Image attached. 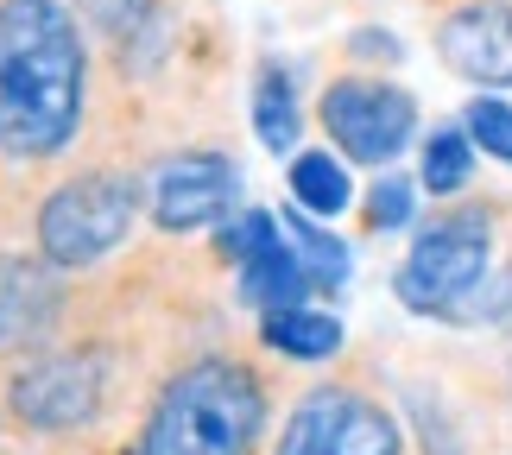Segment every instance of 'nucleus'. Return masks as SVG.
Masks as SVG:
<instances>
[{"label": "nucleus", "mask_w": 512, "mask_h": 455, "mask_svg": "<svg viewBox=\"0 0 512 455\" xmlns=\"http://www.w3.org/2000/svg\"><path fill=\"white\" fill-rule=\"evenodd\" d=\"M146 209L140 177L127 171H83L70 184H57L38 203V260L57 272H83L95 260H108L114 247L133 234Z\"/></svg>", "instance_id": "20e7f679"}, {"label": "nucleus", "mask_w": 512, "mask_h": 455, "mask_svg": "<svg viewBox=\"0 0 512 455\" xmlns=\"http://www.w3.org/2000/svg\"><path fill=\"white\" fill-rule=\"evenodd\" d=\"M57 266H0V342H19V335H38L57 310Z\"/></svg>", "instance_id": "9b49d317"}, {"label": "nucleus", "mask_w": 512, "mask_h": 455, "mask_svg": "<svg viewBox=\"0 0 512 455\" xmlns=\"http://www.w3.org/2000/svg\"><path fill=\"white\" fill-rule=\"evenodd\" d=\"M437 57L475 89H512V0H462L437 19Z\"/></svg>", "instance_id": "9d476101"}, {"label": "nucleus", "mask_w": 512, "mask_h": 455, "mask_svg": "<svg viewBox=\"0 0 512 455\" xmlns=\"http://www.w3.org/2000/svg\"><path fill=\"white\" fill-rule=\"evenodd\" d=\"M317 121L342 158H354V165H392L411 146V133H418V102H411V89L386 83V76H342V83L323 89Z\"/></svg>", "instance_id": "39448f33"}, {"label": "nucleus", "mask_w": 512, "mask_h": 455, "mask_svg": "<svg viewBox=\"0 0 512 455\" xmlns=\"http://www.w3.org/2000/svg\"><path fill=\"white\" fill-rule=\"evenodd\" d=\"M272 455H405V437L380 399L354 386H317L291 405Z\"/></svg>", "instance_id": "0eeeda50"}, {"label": "nucleus", "mask_w": 512, "mask_h": 455, "mask_svg": "<svg viewBox=\"0 0 512 455\" xmlns=\"http://www.w3.org/2000/svg\"><path fill=\"white\" fill-rule=\"evenodd\" d=\"M405 222H411V184H405V177H380V184L367 190V228L392 234Z\"/></svg>", "instance_id": "6ab92c4d"}, {"label": "nucleus", "mask_w": 512, "mask_h": 455, "mask_svg": "<svg viewBox=\"0 0 512 455\" xmlns=\"http://www.w3.org/2000/svg\"><path fill=\"white\" fill-rule=\"evenodd\" d=\"M76 13H83V26L108 32L114 45H127V38H140L152 19H159V7L152 0H76Z\"/></svg>", "instance_id": "a211bd4d"}, {"label": "nucleus", "mask_w": 512, "mask_h": 455, "mask_svg": "<svg viewBox=\"0 0 512 455\" xmlns=\"http://www.w3.org/2000/svg\"><path fill=\"white\" fill-rule=\"evenodd\" d=\"M291 203L317 222H336V215L354 203V177L336 152H298L291 158Z\"/></svg>", "instance_id": "ddd939ff"}, {"label": "nucleus", "mask_w": 512, "mask_h": 455, "mask_svg": "<svg viewBox=\"0 0 512 455\" xmlns=\"http://www.w3.org/2000/svg\"><path fill=\"white\" fill-rule=\"evenodd\" d=\"M266 430V392L253 367L209 354L177 367L146 418L140 455H253Z\"/></svg>", "instance_id": "f03ea898"}, {"label": "nucleus", "mask_w": 512, "mask_h": 455, "mask_svg": "<svg viewBox=\"0 0 512 455\" xmlns=\"http://www.w3.org/2000/svg\"><path fill=\"white\" fill-rule=\"evenodd\" d=\"M234 196H241V171L222 152H177L146 177L152 228H165V234H196V228L228 222Z\"/></svg>", "instance_id": "6e6552de"}, {"label": "nucleus", "mask_w": 512, "mask_h": 455, "mask_svg": "<svg viewBox=\"0 0 512 455\" xmlns=\"http://www.w3.org/2000/svg\"><path fill=\"white\" fill-rule=\"evenodd\" d=\"M279 222H285V234H291V247H298V260H304V272H310V285H317V291H342V285H348V266H354V260H348V247L317 222V215H304L298 203H291Z\"/></svg>", "instance_id": "2eb2a0df"}, {"label": "nucleus", "mask_w": 512, "mask_h": 455, "mask_svg": "<svg viewBox=\"0 0 512 455\" xmlns=\"http://www.w3.org/2000/svg\"><path fill=\"white\" fill-rule=\"evenodd\" d=\"M70 0H0V158H57L89 102V51Z\"/></svg>", "instance_id": "f257e3e1"}, {"label": "nucleus", "mask_w": 512, "mask_h": 455, "mask_svg": "<svg viewBox=\"0 0 512 455\" xmlns=\"http://www.w3.org/2000/svg\"><path fill=\"white\" fill-rule=\"evenodd\" d=\"M253 133H260L266 152H291V146H298V133H304L298 83H291L279 64H266L260 83H253Z\"/></svg>", "instance_id": "4468645a"}, {"label": "nucleus", "mask_w": 512, "mask_h": 455, "mask_svg": "<svg viewBox=\"0 0 512 455\" xmlns=\"http://www.w3.org/2000/svg\"><path fill=\"white\" fill-rule=\"evenodd\" d=\"M487 266H494V215L487 209H456V215H437V222L411 241L392 291H399V304L418 310V316H449V323H462V316H475Z\"/></svg>", "instance_id": "7ed1b4c3"}, {"label": "nucleus", "mask_w": 512, "mask_h": 455, "mask_svg": "<svg viewBox=\"0 0 512 455\" xmlns=\"http://www.w3.org/2000/svg\"><path fill=\"white\" fill-rule=\"evenodd\" d=\"M260 335L272 354H291V361H329V354H342V323L329 310H310V304L266 310Z\"/></svg>", "instance_id": "f8f14e48"}, {"label": "nucleus", "mask_w": 512, "mask_h": 455, "mask_svg": "<svg viewBox=\"0 0 512 455\" xmlns=\"http://www.w3.org/2000/svg\"><path fill=\"white\" fill-rule=\"evenodd\" d=\"M222 253L234 260V272H241V298L253 310H285V304H304L310 291V272L298 260V247H291V234L279 215H266V209H247V215H234V222L222 228Z\"/></svg>", "instance_id": "1a4fd4ad"}, {"label": "nucleus", "mask_w": 512, "mask_h": 455, "mask_svg": "<svg viewBox=\"0 0 512 455\" xmlns=\"http://www.w3.org/2000/svg\"><path fill=\"white\" fill-rule=\"evenodd\" d=\"M468 140H475L487 158H500V165H512V102H500V95H475L462 114Z\"/></svg>", "instance_id": "f3484780"}, {"label": "nucleus", "mask_w": 512, "mask_h": 455, "mask_svg": "<svg viewBox=\"0 0 512 455\" xmlns=\"http://www.w3.org/2000/svg\"><path fill=\"white\" fill-rule=\"evenodd\" d=\"M108 399V361L89 348L76 354H38L7 380V411L26 430H45V437H76L102 418Z\"/></svg>", "instance_id": "423d86ee"}, {"label": "nucleus", "mask_w": 512, "mask_h": 455, "mask_svg": "<svg viewBox=\"0 0 512 455\" xmlns=\"http://www.w3.org/2000/svg\"><path fill=\"white\" fill-rule=\"evenodd\" d=\"M468 171H475V140H468V127H437L424 140V190L430 196H456L468 184Z\"/></svg>", "instance_id": "dca6fc26"}]
</instances>
